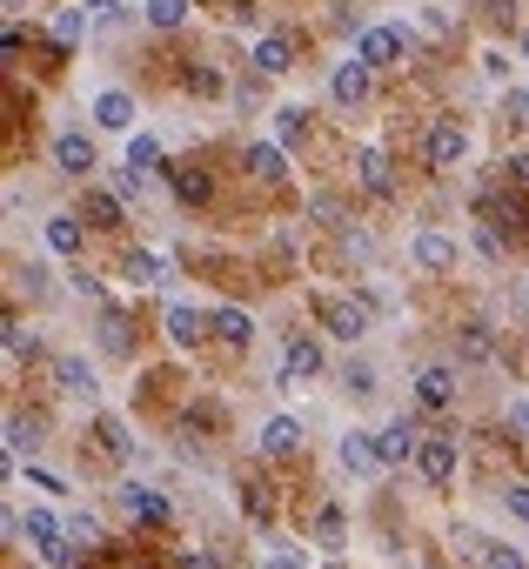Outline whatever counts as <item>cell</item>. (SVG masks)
Wrapping results in <instances>:
<instances>
[{
  "label": "cell",
  "mask_w": 529,
  "mask_h": 569,
  "mask_svg": "<svg viewBox=\"0 0 529 569\" xmlns=\"http://www.w3.org/2000/svg\"><path fill=\"white\" fill-rule=\"evenodd\" d=\"M416 395L429 402V409H442V402H456V369H449V362H429V369L416 375Z\"/></svg>",
  "instance_id": "cell-14"
},
{
  "label": "cell",
  "mask_w": 529,
  "mask_h": 569,
  "mask_svg": "<svg viewBox=\"0 0 529 569\" xmlns=\"http://www.w3.org/2000/svg\"><path fill=\"white\" fill-rule=\"evenodd\" d=\"M148 21L155 27H181L188 21V0H148Z\"/></svg>",
  "instance_id": "cell-32"
},
{
  "label": "cell",
  "mask_w": 529,
  "mask_h": 569,
  "mask_svg": "<svg viewBox=\"0 0 529 569\" xmlns=\"http://www.w3.org/2000/svg\"><path fill=\"white\" fill-rule=\"evenodd\" d=\"M54 382H61L67 395H81V402H94V395H101V382H94V362H81V355H61V362H54Z\"/></svg>",
  "instance_id": "cell-11"
},
{
  "label": "cell",
  "mask_w": 529,
  "mask_h": 569,
  "mask_svg": "<svg viewBox=\"0 0 529 569\" xmlns=\"http://www.w3.org/2000/svg\"><path fill=\"white\" fill-rule=\"evenodd\" d=\"M295 449H302V422H295V416H275L262 429V456H295Z\"/></svg>",
  "instance_id": "cell-17"
},
{
  "label": "cell",
  "mask_w": 529,
  "mask_h": 569,
  "mask_svg": "<svg viewBox=\"0 0 529 569\" xmlns=\"http://www.w3.org/2000/svg\"><path fill=\"white\" fill-rule=\"evenodd\" d=\"M295 375H322V349L309 335H288L282 342V382H295Z\"/></svg>",
  "instance_id": "cell-12"
},
{
  "label": "cell",
  "mask_w": 529,
  "mask_h": 569,
  "mask_svg": "<svg viewBox=\"0 0 529 569\" xmlns=\"http://www.w3.org/2000/svg\"><path fill=\"white\" fill-rule=\"evenodd\" d=\"M255 67L262 74H288V41H262L255 47Z\"/></svg>",
  "instance_id": "cell-31"
},
{
  "label": "cell",
  "mask_w": 529,
  "mask_h": 569,
  "mask_svg": "<svg viewBox=\"0 0 529 569\" xmlns=\"http://www.w3.org/2000/svg\"><path fill=\"white\" fill-rule=\"evenodd\" d=\"M375 449H382V462H409L422 449V436H416V422H389V429H382V436H375Z\"/></svg>",
  "instance_id": "cell-13"
},
{
  "label": "cell",
  "mask_w": 529,
  "mask_h": 569,
  "mask_svg": "<svg viewBox=\"0 0 529 569\" xmlns=\"http://www.w3.org/2000/svg\"><path fill=\"white\" fill-rule=\"evenodd\" d=\"M21 536H27L34 549H41V556H47L54 569H67V563H74V536H67V529L54 523L47 509H34V516H27V523H21Z\"/></svg>",
  "instance_id": "cell-1"
},
{
  "label": "cell",
  "mask_w": 529,
  "mask_h": 569,
  "mask_svg": "<svg viewBox=\"0 0 529 569\" xmlns=\"http://www.w3.org/2000/svg\"><path fill=\"white\" fill-rule=\"evenodd\" d=\"M121 275H128L134 288H155L161 282V255H155V248H134L128 262H121Z\"/></svg>",
  "instance_id": "cell-21"
},
{
  "label": "cell",
  "mask_w": 529,
  "mask_h": 569,
  "mask_svg": "<svg viewBox=\"0 0 529 569\" xmlns=\"http://www.w3.org/2000/svg\"><path fill=\"white\" fill-rule=\"evenodd\" d=\"M369 308H375V302H362V295H355V302H329L322 315H329V329L342 335V342H362V335H369Z\"/></svg>",
  "instance_id": "cell-8"
},
{
  "label": "cell",
  "mask_w": 529,
  "mask_h": 569,
  "mask_svg": "<svg viewBox=\"0 0 529 569\" xmlns=\"http://www.w3.org/2000/svg\"><path fill=\"white\" fill-rule=\"evenodd\" d=\"M483 569H529V556L516 543H483Z\"/></svg>",
  "instance_id": "cell-28"
},
{
  "label": "cell",
  "mask_w": 529,
  "mask_h": 569,
  "mask_svg": "<svg viewBox=\"0 0 529 569\" xmlns=\"http://www.w3.org/2000/svg\"><path fill=\"white\" fill-rule=\"evenodd\" d=\"M208 329H215V315H201V308H188V302L168 308V342H181V349H195Z\"/></svg>",
  "instance_id": "cell-9"
},
{
  "label": "cell",
  "mask_w": 529,
  "mask_h": 569,
  "mask_svg": "<svg viewBox=\"0 0 529 569\" xmlns=\"http://www.w3.org/2000/svg\"><path fill=\"white\" fill-rule=\"evenodd\" d=\"M503 503H509V516H516V523H529V489H523V482H509Z\"/></svg>",
  "instance_id": "cell-37"
},
{
  "label": "cell",
  "mask_w": 529,
  "mask_h": 569,
  "mask_svg": "<svg viewBox=\"0 0 529 569\" xmlns=\"http://www.w3.org/2000/svg\"><path fill=\"white\" fill-rule=\"evenodd\" d=\"M416 469H422V482H449L456 476V436H422Z\"/></svg>",
  "instance_id": "cell-3"
},
{
  "label": "cell",
  "mask_w": 529,
  "mask_h": 569,
  "mask_svg": "<svg viewBox=\"0 0 529 569\" xmlns=\"http://www.w3.org/2000/svg\"><path fill=\"white\" fill-rule=\"evenodd\" d=\"M516 54H523V61H529V34H523V41H516Z\"/></svg>",
  "instance_id": "cell-46"
},
{
  "label": "cell",
  "mask_w": 529,
  "mask_h": 569,
  "mask_svg": "<svg viewBox=\"0 0 529 569\" xmlns=\"http://www.w3.org/2000/svg\"><path fill=\"white\" fill-rule=\"evenodd\" d=\"M0 342H7V355H14V362H21V355H34V335H27L21 322H7V335H0Z\"/></svg>",
  "instance_id": "cell-34"
},
{
  "label": "cell",
  "mask_w": 529,
  "mask_h": 569,
  "mask_svg": "<svg viewBox=\"0 0 529 569\" xmlns=\"http://www.w3.org/2000/svg\"><path fill=\"white\" fill-rule=\"evenodd\" d=\"M81 215H88V228H121V195H88Z\"/></svg>",
  "instance_id": "cell-24"
},
{
  "label": "cell",
  "mask_w": 529,
  "mask_h": 569,
  "mask_svg": "<svg viewBox=\"0 0 529 569\" xmlns=\"http://www.w3.org/2000/svg\"><path fill=\"white\" fill-rule=\"evenodd\" d=\"M81 34H88V7H61V14H54V41H81Z\"/></svg>",
  "instance_id": "cell-25"
},
{
  "label": "cell",
  "mask_w": 529,
  "mask_h": 569,
  "mask_svg": "<svg viewBox=\"0 0 529 569\" xmlns=\"http://www.w3.org/2000/svg\"><path fill=\"white\" fill-rule=\"evenodd\" d=\"M509 429H523V436H529V395H516V402H509Z\"/></svg>",
  "instance_id": "cell-41"
},
{
  "label": "cell",
  "mask_w": 529,
  "mask_h": 569,
  "mask_svg": "<svg viewBox=\"0 0 529 569\" xmlns=\"http://www.w3.org/2000/svg\"><path fill=\"white\" fill-rule=\"evenodd\" d=\"M121 509H128L134 523H168V503H161L155 489H141V482H121Z\"/></svg>",
  "instance_id": "cell-15"
},
{
  "label": "cell",
  "mask_w": 529,
  "mask_h": 569,
  "mask_svg": "<svg viewBox=\"0 0 529 569\" xmlns=\"http://www.w3.org/2000/svg\"><path fill=\"white\" fill-rule=\"evenodd\" d=\"M396 54H402V27H369L362 47H355V61H369V67H396Z\"/></svg>",
  "instance_id": "cell-10"
},
{
  "label": "cell",
  "mask_w": 529,
  "mask_h": 569,
  "mask_svg": "<svg viewBox=\"0 0 529 569\" xmlns=\"http://www.w3.org/2000/svg\"><path fill=\"white\" fill-rule=\"evenodd\" d=\"M369 74H375L369 61H342V67L329 74V94L342 101V108H355V101H369Z\"/></svg>",
  "instance_id": "cell-7"
},
{
  "label": "cell",
  "mask_w": 529,
  "mask_h": 569,
  "mask_svg": "<svg viewBox=\"0 0 529 569\" xmlns=\"http://www.w3.org/2000/svg\"><path fill=\"white\" fill-rule=\"evenodd\" d=\"M309 134V114L302 108H275V141H302Z\"/></svg>",
  "instance_id": "cell-29"
},
{
  "label": "cell",
  "mask_w": 529,
  "mask_h": 569,
  "mask_svg": "<svg viewBox=\"0 0 529 569\" xmlns=\"http://www.w3.org/2000/svg\"><path fill=\"white\" fill-rule=\"evenodd\" d=\"M94 121H101V128H134V101H128L121 88L94 94Z\"/></svg>",
  "instance_id": "cell-18"
},
{
  "label": "cell",
  "mask_w": 529,
  "mask_h": 569,
  "mask_svg": "<svg viewBox=\"0 0 529 569\" xmlns=\"http://www.w3.org/2000/svg\"><path fill=\"white\" fill-rule=\"evenodd\" d=\"M175 195L181 201H208V175H201V168H175Z\"/></svg>",
  "instance_id": "cell-30"
},
{
  "label": "cell",
  "mask_w": 529,
  "mask_h": 569,
  "mask_svg": "<svg viewBox=\"0 0 529 569\" xmlns=\"http://www.w3.org/2000/svg\"><path fill=\"white\" fill-rule=\"evenodd\" d=\"M215 335L228 342V349H248V335H255V322H248L242 308H215Z\"/></svg>",
  "instance_id": "cell-19"
},
{
  "label": "cell",
  "mask_w": 529,
  "mask_h": 569,
  "mask_svg": "<svg viewBox=\"0 0 529 569\" xmlns=\"http://www.w3.org/2000/svg\"><path fill=\"white\" fill-rule=\"evenodd\" d=\"M21 282H27V295H41V288H47V268H41V262H27V268H21Z\"/></svg>",
  "instance_id": "cell-42"
},
{
  "label": "cell",
  "mask_w": 529,
  "mask_h": 569,
  "mask_svg": "<svg viewBox=\"0 0 529 569\" xmlns=\"http://www.w3.org/2000/svg\"><path fill=\"white\" fill-rule=\"evenodd\" d=\"M148 181H155V175H141V168L121 161V168H114V195H148Z\"/></svg>",
  "instance_id": "cell-33"
},
{
  "label": "cell",
  "mask_w": 529,
  "mask_h": 569,
  "mask_svg": "<svg viewBox=\"0 0 529 569\" xmlns=\"http://www.w3.org/2000/svg\"><path fill=\"white\" fill-rule=\"evenodd\" d=\"M41 449V422L34 416H7V456H34Z\"/></svg>",
  "instance_id": "cell-20"
},
{
  "label": "cell",
  "mask_w": 529,
  "mask_h": 569,
  "mask_svg": "<svg viewBox=\"0 0 529 569\" xmlns=\"http://www.w3.org/2000/svg\"><path fill=\"white\" fill-rule=\"evenodd\" d=\"M155 161H161V141H155V134H134V141H128V168L155 175Z\"/></svg>",
  "instance_id": "cell-27"
},
{
  "label": "cell",
  "mask_w": 529,
  "mask_h": 569,
  "mask_svg": "<svg viewBox=\"0 0 529 569\" xmlns=\"http://www.w3.org/2000/svg\"><path fill=\"white\" fill-rule=\"evenodd\" d=\"M489 355H496V335H489L483 322H469L463 329V362H489Z\"/></svg>",
  "instance_id": "cell-26"
},
{
  "label": "cell",
  "mask_w": 529,
  "mask_h": 569,
  "mask_svg": "<svg viewBox=\"0 0 529 569\" xmlns=\"http://www.w3.org/2000/svg\"><path fill=\"white\" fill-rule=\"evenodd\" d=\"M422 148H429V168H456V161H463V154H469V134L456 128V121H436V128H429V141H422Z\"/></svg>",
  "instance_id": "cell-5"
},
{
  "label": "cell",
  "mask_w": 529,
  "mask_h": 569,
  "mask_svg": "<svg viewBox=\"0 0 529 569\" xmlns=\"http://www.w3.org/2000/svg\"><path fill=\"white\" fill-rule=\"evenodd\" d=\"M88 14H108V21H114V0H88Z\"/></svg>",
  "instance_id": "cell-44"
},
{
  "label": "cell",
  "mask_w": 529,
  "mask_h": 569,
  "mask_svg": "<svg viewBox=\"0 0 529 569\" xmlns=\"http://www.w3.org/2000/svg\"><path fill=\"white\" fill-rule=\"evenodd\" d=\"M54 168H61V175H74V181L94 175V141H88V134H74V128L54 134Z\"/></svg>",
  "instance_id": "cell-4"
},
{
  "label": "cell",
  "mask_w": 529,
  "mask_h": 569,
  "mask_svg": "<svg viewBox=\"0 0 529 569\" xmlns=\"http://www.w3.org/2000/svg\"><path fill=\"white\" fill-rule=\"evenodd\" d=\"M27 489H41V496H67V482L47 476V469H27Z\"/></svg>",
  "instance_id": "cell-38"
},
{
  "label": "cell",
  "mask_w": 529,
  "mask_h": 569,
  "mask_svg": "<svg viewBox=\"0 0 529 569\" xmlns=\"http://www.w3.org/2000/svg\"><path fill=\"white\" fill-rule=\"evenodd\" d=\"M503 114H509V121H529V88H509L503 94Z\"/></svg>",
  "instance_id": "cell-39"
},
{
  "label": "cell",
  "mask_w": 529,
  "mask_h": 569,
  "mask_svg": "<svg viewBox=\"0 0 529 569\" xmlns=\"http://www.w3.org/2000/svg\"><path fill=\"white\" fill-rule=\"evenodd\" d=\"M355 181H362V188H369V195H396V175H389V154L382 148H355Z\"/></svg>",
  "instance_id": "cell-6"
},
{
  "label": "cell",
  "mask_w": 529,
  "mask_h": 569,
  "mask_svg": "<svg viewBox=\"0 0 529 569\" xmlns=\"http://www.w3.org/2000/svg\"><path fill=\"white\" fill-rule=\"evenodd\" d=\"M242 168H248L255 181H282V175H288V161H282V141H255V148L242 154Z\"/></svg>",
  "instance_id": "cell-16"
},
{
  "label": "cell",
  "mask_w": 529,
  "mask_h": 569,
  "mask_svg": "<svg viewBox=\"0 0 529 569\" xmlns=\"http://www.w3.org/2000/svg\"><path fill=\"white\" fill-rule=\"evenodd\" d=\"M416 262L422 268H449L456 262V241L449 235H416Z\"/></svg>",
  "instance_id": "cell-23"
},
{
  "label": "cell",
  "mask_w": 529,
  "mask_h": 569,
  "mask_svg": "<svg viewBox=\"0 0 529 569\" xmlns=\"http://www.w3.org/2000/svg\"><path fill=\"white\" fill-rule=\"evenodd\" d=\"M181 569H215V563H208V556H181Z\"/></svg>",
  "instance_id": "cell-45"
},
{
  "label": "cell",
  "mask_w": 529,
  "mask_h": 569,
  "mask_svg": "<svg viewBox=\"0 0 529 569\" xmlns=\"http://www.w3.org/2000/svg\"><path fill=\"white\" fill-rule=\"evenodd\" d=\"M335 462H342L349 476H375V469H382V449H375V436H362V429H349V436L335 442Z\"/></svg>",
  "instance_id": "cell-2"
},
{
  "label": "cell",
  "mask_w": 529,
  "mask_h": 569,
  "mask_svg": "<svg viewBox=\"0 0 529 569\" xmlns=\"http://www.w3.org/2000/svg\"><path fill=\"white\" fill-rule=\"evenodd\" d=\"M268 569H309V563H302V556H275Z\"/></svg>",
  "instance_id": "cell-43"
},
{
  "label": "cell",
  "mask_w": 529,
  "mask_h": 569,
  "mask_svg": "<svg viewBox=\"0 0 529 569\" xmlns=\"http://www.w3.org/2000/svg\"><path fill=\"white\" fill-rule=\"evenodd\" d=\"M315 536L335 543V536H342V509H322V516H315Z\"/></svg>",
  "instance_id": "cell-40"
},
{
  "label": "cell",
  "mask_w": 529,
  "mask_h": 569,
  "mask_svg": "<svg viewBox=\"0 0 529 569\" xmlns=\"http://www.w3.org/2000/svg\"><path fill=\"white\" fill-rule=\"evenodd\" d=\"M47 248H54V255H81V221L54 215V221H47Z\"/></svg>",
  "instance_id": "cell-22"
},
{
  "label": "cell",
  "mask_w": 529,
  "mask_h": 569,
  "mask_svg": "<svg viewBox=\"0 0 529 569\" xmlns=\"http://www.w3.org/2000/svg\"><path fill=\"white\" fill-rule=\"evenodd\" d=\"M342 382H349L355 395H369V389H375V369H369V362H349V369H342Z\"/></svg>",
  "instance_id": "cell-35"
},
{
  "label": "cell",
  "mask_w": 529,
  "mask_h": 569,
  "mask_svg": "<svg viewBox=\"0 0 529 569\" xmlns=\"http://www.w3.org/2000/svg\"><path fill=\"white\" fill-rule=\"evenodd\" d=\"M101 449H108V456H128V429H121V422H101Z\"/></svg>",
  "instance_id": "cell-36"
}]
</instances>
